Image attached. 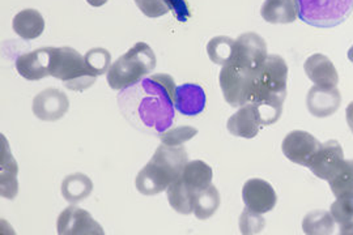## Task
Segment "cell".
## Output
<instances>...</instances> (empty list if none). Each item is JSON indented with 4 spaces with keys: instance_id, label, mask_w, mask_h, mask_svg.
Segmentation results:
<instances>
[{
    "instance_id": "cell-7",
    "label": "cell",
    "mask_w": 353,
    "mask_h": 235,
    "mask_svg": "<svg viewBox=\"0 0 353 235\" xmlns=\"http://www.w3.org/2000/svg\"><path fill=\"white\" fill-rule=\"evenodd\" d=\"M254 71L255 70L242 68L232 63L223 65L219 81L228 105L232 108H241L250 102Z\"/></svg>"
},
{
    "instance_id": "cell-32",
    "label": "cell",
    "mask_w": 353,
    "mask_h": 235,
    "mask_svg": "<svg viewBox=\"0 0 353 235\" xmlns=\"http://www.w3.org/2000/svg\"><path fill=\"white\" fill-rule=\"evenodd\" d=\"M265 218L261 213L245 210L240 218L241 233L245 235L259 234L265 227Z\"/></svg>"
},
{
    "instance_id": "cell-24",
    "label": "cell",
    "mask_w": 353,
    "mask_h": 235,
    "mask_svg": "<svg viewBox=\"0 0 353 235\" xmlns=\"http://www.w3.org/2000/svg\"><path fill=\"white\" fill-rule=\"evenodd\" d=\"M220 194L217 188L211 185L208 188L203 190L201 192L195 194L194 204H192V213L198 220H208L214 216L220 207Z\"/></svg>"
},
{
    "instance_id": "cell-28",
    "label": "cell",
    "mask_w": 353,
    "mask_h": 235,
    "mask_svg": "<svg viewBox=\"0 0 353 235\" xmlns=\"http://www.w3.org/2000/svg\"><path fill=\"white\" fill-rule=\"evenodd\" d=\"M330 213L339 225V234L353 235V198H339L332 203Z\"/></svg>"
},
{
    "instance_id": "cell-19",
    "label": "cell",
    "mask_w": 353,
    "mask_h": 235,
    "mask_svg": "<svg viewBox=\"0 0 353 235\" xmlns=\"http://www.w3.org/2000/svg\"><path fill=\"white\" fill-rule=\"evenodd\" d=\"M261 16L270 24H292L299 17L296 0H265Z\"/></svg>"
},
{
    "instance_id": "cell-11",
    "label": "cell",
    "mask_w": 353,
    "mask_h": 235,
    "mask_svg": "<svg viewBox=\"0 0 353 235\" xmlns=\"http://www.w3.org/2000/svg\"><path fill=\"white\" fill-rule=\"evenodd\" d=\"M32 110L43 122H57L70 110V99L62 90L49 88L34 97Z\"/></svg>"
},
{
    "instance_id": "cell-4",
    "label": "cell",
    "mask_w": 353,
    "mask_h": 235,
    "mask_svg": "<svg viewBox=\"0 0 353 235\" xmlns=\"http://www.w3.org/2000/svg\"><path fill=\"white\" fill-rule=\"evenodd\" d=\"M156 63V55L151 46L145 42H138L112 63L106 74L108 84L114 90L132 87L153 72Z\"/></svg>"
},
{
    "instance_id": "cell-18",
    "label": "cell",
    "mask_w": 353,
    "mask_h": 235,
    "mask_svg": "<svg viewBox=\"0 0 353 235\" xmlns=\"http://www.w3.org/2000/svg\"><path fill=\"white\" fill-rule=\"evenodd\" d=\"M205 103L207 96L201 85L182 84L176 87L174 108L179 114L185 116H196L204 112Z\"/></svg>"
},
{
    "instance_id": "cell-20",
    "label": "cell",
    "mask_w": 353,
    "mask_h": 235,
    "mask_svg": "<svg viewBox=\"0 0 353 235\" xmlns=\"http://www.w3.org/2000/svg\"><path fill=\"white\" fill-rule=\"evenodd\" d=\"M17 163L13 159L10 145L6 136L1 135V196L3 198H16L19 191L17 183Z\"/></svg>"
},
{
    "instance_id": "cell-5",
    "label": "cell",
    "mask_w": 353,
    "mask_h": 235,
    "mask_svg": "<svg viewBox=\"0 0 353 235\" xmlns=\"http://www.w3.org/2000/svg\"><path fill=\"white\" fill-rule=\"evenodd\" d=\"M50 76L59 79L64 87L74 92H84L92 87L97 77L85 65L84 57L72 48H52Z\"/></svg>"
},
{
    "instance_id": "cell-6",
    "label": "cell",
    "mask_w": 353,
    "mask_h": 235,
    "mask_svg": "<svg viewBox=\"0 0 353 235\" xmlns=\"http://www.w3.org/2000/svg\"><path fill=\"white\" fill-rule=\"evenodd\" d=\"M299 17L316 28H335L353 12V0H296Z\"/></svg>"
},
{
    "instance_id": "cell-14",
    "label": "cell",
    "mask_w": 353,
    "mask_h": 235,
    "mask_svg": "<svg viewBox=\"0 0 353 235\" xmlns=\"http://www.w3.org/2000/svg\"><path fill=\"white\" fill-rule=\"evenodd\" d=\"M52 48H42L20 55L16 59V71L29 81H37L50 76Z\"/></svg>"
},
{
    "instance_id": "cell-36",
    "label": "cell",
    "mask_w": 353,
    "mask_h": 235,
    "mask_svg": "<svg viewBox=\"0 0 353 235\" xmlns=\"http://www.w3.org/2000/svg\"><path fill=\"white\" fill-rule=\"evenodd\" d=\"M87 1H88L89 6H92V7H102L103 4L108 3V0H87Z\"/></svg>"
},
{
    "instance_id": "cell-2",
    "label": "cell",
    "mask_w": 353,
    "mask_h": 235,
    "mask_svg": "<svg viewBox=\"0 0 353 235\" xmlns=\"http://www.w3.org/2000/svg\"><path fill=\"white\" fill-rule=\"evenodd\" d=\"M288 65L279 55H268L252 76L250 102L255 103L263 127L276 123L287 97Z\"/></svg>"
},
{
    "instance_id": "cell-34",
    "label": "cell",
    "mask_w": 353,
    "mask_h": 235,
    "mask_svg": "<svg viewBox=\"0 0 353 235\" xmlns=\"http://www.w3.org/2000/svg\"><path fill=\"white\" fill-rule=\"evenodd\" d=\"M169 11H172L179 23H186L191 17L189 4L186 0H165Z\"/></svg>"
},
{
    "instance_id": "cell-3",
    "label": "cell",
    "mask_w": 353,
    "mask_h": 235,
    "mask_svg": "<svg viewBox=\"0 0 353 235\" xmlns=\"http://www.w3.org/2000/svg\"><path fill=\"white\" fill-rule=\"evenodd\" d=\"M189 156L185 148L161 144L151 161L140 170L135 186L141 195L153 196L168 190L181 176Z\"/></svg>"
},
{
    "instance_id": "cell-8",
    "label": "cell",
    "mask_w": 353,
    "mask_h": 235,
    "mask_svg": "<svg viewBox=\"0 0 353 235\" xmlns=\"http://www.w3.org/2000/svg\"><path fill=\"white\" fill-rule=\"evenodd\" d=\"M268 57L265 39L256 33H245L236 39L233 58L229 63L242 68L256 70ZM228 63V64H229Z\"/></svg>"
},
{
    "instance_id": "cell-27",
    "label": "cell",
    "mask_w": 353,
    "mask_h": 235,
    "mask_svg": "<svg viewBox=\"0 0 353 235\" xmlns=\"http://www.w3.org/2000/svg\"><path fill=\"white\" fill-rule=\"evenodd\" d=\"M168 201L174 211L181 214H190L192 213V204H194V194L188 187L182 183L178 178L166 190Z\"/></svg>"
},
{
    "instance_id": "cell-33",
    "label": "cell",
    "mask_w": 353,
    "mask_h": 235,
    "mask_svg": "<svg viewBox=\"0 0 353 235\" xmlns=\"http://www.w3.org/2000/svg\"><path fill=\"white\" fill-rule=\"evenodd\" d=\"M134 1L141 13H144L147 17H151V19L161 17L169 12V8L165 0H134Z\"/></svg>"
},
{
    "instance_id": "cell-35",
    "label": "cell",
    "mask_w": 353,
    "mask_h": 235,
    "mask_svg": "<svg viewBox=\"0 0 353 235\" xmlns=\"http://www.w3.org/2000/svg\"><path fill=\"white\" fill-rule=\"evenodd\" d=\"M345 118H347V124L351 130V132L353 134V101L347 106V110H345Z\"/></svg>"
},
{
    "instance_id": "cell-29",
    "label": "cell",
    "mask_w": 353,
    "mask_h": 235,
    "mask_svg": "<svg viewBox=\"0 0 353 235\" xmlns=\"http://www.w3.org/2000/svg\"><path fill=\"white\" fill-rule=\"evenodd\" d=\"M234 43H236V39L225 37V36L212 38L207 45V52H208L210 59L214 64L225 65L233 58Z\"/></svg>"
},
{
    "instance_id": "cell-9",
    "label": "cell",
    "mask_w": 353,
    "mask_h": 235,
    "mask_svg": "<svg viewBox=\"0 0 353 235\" xmlns=\"http://www.w3.org/2000/svg\"><path fill=\"white\" fill-rule=\"evenodd\" d=\"M57 232L59 235H103L101 225L97 223L89 212L75 205L64 210L57 223Z\"/></svg>"
},
{
    "instance_id": "cell-15",
    "label": "cell",
    "mask_w": 353,
    "mask_h": 235,
    "mask_svg": "<svg viewBox=\"0 0 353 235\" xmlns=\"http://www.w3.org/2000/svg\"><path fill=\"white\" fill-rule=\"evenodd\" d=\"M341 94L339 89L322 88L314 85L310 88L306 97V106L309 112L316 118H327L339 110Z\"/></svg>"
},
{
    "instance_id": "cell-26",
    "label": "cell",
    "mask_w": 353,
    "mask_h": 235,
    "mask_svg": "<svg viewBox=\"0 0 353 235\" xmlns=\"http://www.w3.org/2000/svg\"><path fill=\"white\" fill-rule=\"evenodd\" d=\"M335 229V221L330 212H309L303 221V230L307 235L332 234Z\"/></svg>"
},
{
    "instance_id": "cell-22",
    "label": "cell",
    "mask_w": 353,
    "mask_h": 235,
    "mask_svg": "<svg viewBox=\"0 0 353 235\" xmlns=\"http://www.w3.org/2000/svg\"><path fill=\"white\" fill-rule=\"evenodd\" d=\"M13 32L19 37L30 41L39 37L45 30L43 16L37 10H24L13 17Z\"/></svg>"
},
{
    "instance_id": "cell-1",
    "label": "cell",
    "mask_w": 353,
    "mask_h": 235,
    "mask_svg": "<svg viewBox=\"0 0 353 235\" xmlns=\"http://www.w3.org/2000/svg\"><path fill=\"white\" fill-rule=\"evenodd\" d=\"M176 92V83L170 74H150L138 84L121 90L119 109L137 130L160 135L173 125Z\"/></svg>"
},
{
    "instance_id": "cell-13",
    "label": "cell",
    "mask_w": 353,
    "mask_h": 235,
    "mask_svg": "<svg viewBox=\"0 0 353 235\" xmlns=\"http://www.w3.org/2000/svg\"><path fill=\"white\" fill-rule=\"evenodd\" d=\"M343 161H344V152L339 141L328 140L325 144L321 145L316 156L309 163L307 169L314 174L316 178L328 182L330 178L341 167Z\"/></svg>"
},
{
    "instance_id": "cell-30",
    "label": "cell",
    "mask_w": 353,
    "mask_h": 235,
    "mask_svg": "<svg viewBox=\"0 0 353 235\" xmlns=\"http://www.w3.org/2000/svg\"><path fill=\"white\" fill-rule=\"evenodd\" d=\"M85 65L88 67L89 71H92L96 76L108 74L110 65H112V55L106 49L96 48L89 50L84 55Z\"/></svg>"
},
{
    "instance_id": "cell-25",
    "label": "cell",
    "mask_w": 353,
    "mask_h": 235,
    "mask_svg": "<svg viewBox=\"0 0 353 235\" xmlns=\"http://www.w3.org/2000/svg\"><path fill=\"white\" fill-rule=\"evenodd\" d=\"M328 185L336 198H353V160H344Z\"/></svg>"
},
{
    "instance_id": "cell-23",
    "label": "cell",
    "mask_w": 353,
    "mask_h": 235,
    "mask_svg": "<svg viewBox=\"0 0 353 235\" xmlns=\"http://www.w3.org/2000/svg\"><path fill=\"white\" fill-rule=\"evenodd\" d=\"M93 191V182L88 175L75 173L65 176L62 182V195L70 204H77L89 198Z\"/></svg>"
},
{
    "instance_id": "cell-12",
    "label": "cell",
    "mask_w": 353,
    "mask_h": 235,
    "mask_svg": "<svg viewBox=\"0 0 353 235\" xmlns=\"http://www.w3.org/2000/svg\"><path fill=\"white\" fill-rule=\"evenodd\" d=\"M242 198L248 210L261 214L272 211L278 203V196L268 182L263 179H249L242 188Z\"/></svg>"
},
{
    "instance_id": "cell-17",
    "label": "cell",
    "mask_w": 353,
    "mask_h": 235,
    "mask_svg": "<svg viewBox=\"0 0 353 235\" xmlns=\"http://www.w3.org/2000/svg\"><path fill=\"white\" fill-rule=\"evenodd\" d=\"M305 74L316 85L334 88L339 83V74L334 63L323 54H314L306 59L303 64Z\"/></svg>"
},
{
    "instance_id": "cell-16",
    "label": "cell",
    "mask_w": 353,
    "mask_h": 235,
    "mask_svg": "<svg viewBox=\"0 0 353 235\" xmlns=\"http://www.w3.org/2000/svg\"><path fill=\"white\" fill-rule=\"evenodd\" d=\"M263 127L261 115L255 103H246L241 106L239 112L228 119V131L236 137L254 139Z\"/></svg>"
},
{
    "instance_id": "cell-37",
    "label": "cell",
    "mask_w": 353,
    "mask_h": 235,
    "mask_svg": "<svg viewBox=\"0 0 353 235\" xmlns=\"http://www.w3.org/2000/svg\"><path fill=\"white\" fill-rule=\"evenodd\" d=\"M348 59L353 63V46H351L348 50Z\"/></svg>"
},
{
    "instance_id": "cell-31",
    "label": "cell",
    "mask_w": 353,
    "mask_h": 235,
    "mask_svg": "<svg viewBox=\"0 0 353 235\" xmlns=\"http://www.w3.org/2000/svg\"><path fill=\"white\" fill-rule=\"evenodd\" d=\"M198 135V130L190 125H181L176 128H169L163 134H160L159 137L161 140V143L165 145H170V147H181L183 145L186 141H189L191 139Z\"/></svg>"
},
{
    "instance_id": "cell-21",
    "label": "cell",
    "mask_w": 353,
    "mask_h": 235,
    "mask_svg": "<svg viewBox=\"0 0 353 235\" xmlns=\"http://www.w3.org/2000/svg\"><path fill=\"white\" fill-rule=\"evenodd\" d=\"M212 176H214L212 167L205 162L196 160V161H190L186 163L179 179L195 196V194L201 192L212 185Z\"/></svg>"
},
{
    "instance_id": "cell-10",
    "label": "cell",
    "mask_w": 353,
    "mask_h": 235,
    "mask_svg": "<svg viewBox=\"0 0 353 235\" xmlns=\"http://www.w3.org/2000/svg\"><path fill=\"white\" fill-rule=\"evenodd\" d=\"M321 145L322 144L312 134L296 130L283 140L281 150L290 162L307 167Z\"/></svg>"
}]
</instances>
